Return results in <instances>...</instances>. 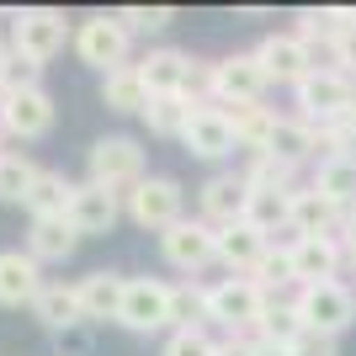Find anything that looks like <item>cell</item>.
<instances>
[{"label": "cell", "mask_w": 356, "mask_h": 356, "mask_svg": "<svg viewBox=\"0 0 356 356\" xmlns=\"http://www.w3.org/2000/svg\"><path fill=\"white\" fill-rule=\"evenodd\" d=\"M165 356H218V341H208V330H170Z\"/></svg>", "instance_id": "cell-37"}, {"label": "cell", "mask_w": 356, "mask_h": 356, "mask_svg": "<svg viewBox=\"0 0 356 356\" xmlns=\"http://www.w3.org/2000/svg\"><path fill=\"white\" fill-rule=\"evenodd\" d=\"M32 181H38V165L27 160V154H0V202H27Z\"/></svg>", "instance_id": "cell-33"}, {"label": "cell", "mask_w": 356, "mask_h": 356, "mask_svg": "<svg viewBox=\"0 0 356 356\" xmlns=\"http://www.w3.org/2000/svg\"><path fill=\"white\" fill-rule=\"evenodd\" d=\"M32 314H38V325H43V330H70V325L86 319V314H80V293L64 287V282H48L43 298L32 303Z\"/></svg>", "instance_id": "cell-26"}, {"label": "cell", "mask_w": 356, "mask_h": 356, "mask_svg": "<svg viewBox=\"0 0 356 356\" xmlns=\"http://www.w3.org/2000/svg\"><path fill=\"white\" fill-rule=\"evenodd\" d=\"M74 245H80V229L70 218H32V234H27V250L38 261H70Z\"/></svg>", "instance_id": "cell-24"}, {"label": "cell", "mask_w": 356, "mask_h": 356, "mask_svg": "<svg viewBox=\"0 0 356 356\" xmlns=\"http://www.w3.org/2000/svg\"><path fill=\"white\" fill-rule=\"evenodd\" d=\"M0 138H6V134H0ZM0 154H6V149H0Z\"/></svg>", "instance_id": "cell-45"}, {"label": "cell", "mask_w": 356, "mask_h": 356, "mask_svg": "<svg viewBox=\"0 0 356 356\" xmlns=\"http://www.w3.org/2000/svg\"><path fill=\"white\" fill-rule=\"evenodd\" d=\"M261 154H277V160H287L298 170L303 160H314L319 154V128L314 122H303V118H277V128H271V138H266V149Z\"/></svg>", "instance_id": "cell-22"}, {"label": "cell", "mask_w": 356, "mask_h": 356, "mask_svg": "<svg viewBox=\"0 0 356 356\" xmlns=\"http://www.w3.org/2000/svg\"><path fill=\"white\" fill-rule=\"evenodd\" d=\"M102 102H106V112H138L144 118L149 86L138 80V64H122V70L102 74Z\"/></svg>", "instance_id": "cell-25"}, {"label": "cell", "mask_w": 356, "mask_h": 356, "mask_svg": "<svg viewBox=\"0 0 356 356\" xmlns=\"http://www.w3.org/2000/svg\"><path fill=\"white\" fill-rule=\"evenodd\" d=\"M255 356H293V346H282V341H261V335H255Z\"/></svg>", "instance_id": "cell-43"}, {"label": "cell", "mask_w": 356, "mask_h": 356, "mask_svg": "<svg viewBox=\"0 0 356 356\" xmlns=\"http://www.w3.org/2000/svg\"><path fill=\"white\" fill-rule=\"evenodd\" d=\"M38 74H43V64H32V59H22V54H6L0 59V80H6V90H27V86H38Z\"/></svg>", "instance_id": "cell-38"}, {"label": "cell", "mask_w": 356, "mask_h": 356, "mask_svg": "<svg viewBox=\"0 0 356 356\" xmlns=\"http://www.w3.org/2000/svg\"><path fill=\"white\" fill-rule=\"evenodd\" d=\"M303 335H309V330H303L298 309H293V303H277V298H271V303H266V314H261V341H282V346H298Z\"/></svg>", "instance_id": "cell-34"}, {"label": "cell", "mask_w": 356, "mask_h": 356, "mask_svg": "<svg viewBox=\"0 0 356 356\" xmlns=\"http://www.w3.org/2000/svg\"><path fill=\"white\" fill-rule=\"evenodd\" d=\"M287 250H293L298 287H314V282H335V271H341L346 245H341V239H293Z\"/></svg>", "instance_id": "cell-19"}, {"label": "cell", "mask_w": 356, "mask_h": 356, "mask_svg": "<svg viewBox=\"0 0 356 356\" xmlns=\"http://www.w3.org/2000/svg\"><path fill=\"white\" fill-rule=\"evenodd\" d=\"M271 239L250 223H234V229H218V266H229V277H250L261 261H266Z\"/></svg>", "instance_id": "cell-18"}, {"label": "cell", "mask_w": 356, "mask_h": 356, "mask_svg": "<svg viewBox=\"0 0 356 356\" xmlns=\"http://www.w3.org/2000/svg\"><path fill=\"white\" fill-rule=\"evenodd\" d=\"M202 319H208V287H170V330H202Z\"/></svg>", "instance_id": "cell-31"}, {"label": "cell", "mask_w": 356, "mask_h": 356, "mask_svg": "<svg viewBox=\"0 0 356 356\" xmlns=\"http://www.w3.org/2000/svg\"><path fill=\"white\" fill-rule=\"evenodd\" d=\"M250 282L261 287V293L271 298V287H287V282H298V271H293V250L287 245H271L266 250V261L250 271Z\"/></svg>", "instance_id": "cell-35"}, {"label": "cell", "mask_w": 356, "mask_h": 356, "mask_svg": "<svg viewBox=\"0 0 356 356\" xmlns=\"http://www.w3.org/2000/svg\"><path fill=\"white\" fill-rule=\"evenodd\" d=\"M70 197H74V186L64 181V170H38V181L27 192V208H32V218H64Z\"/></svg>", "instance_id": "cell-28"}, {"label": "cell", "mask_w": 356, "mask_h": 356, "mask_svg": "<svg viewBox=\"0 0 356 356\" xmlns=\"http://www.w3.org/2000/svg\"><path fill=\"white\" fill-rule=\"evenodd\" d=\"M64 43H70V22H64V11H48V6L22 11L16 27H11V48L22 59H32V64H48Z\"/></svg>", "instance_id": "cell-6"}, {"label": "cell", "mask_w": 356, "mask_h": 356, "mask_svg": "<svg viewBox=\"0 0 356 356\" xmlns=\"http://www.w3.org/2000/svg\"><path fill=\"white\" fill-rule=\"evenodd\" d=\"M314 192H325L330 202H341V208H356V154H325V160L314 165Z\"/></svg>", "instance_id": "cell-23"}, {"label": "cell", "mask_w": 356, "mask_h": 356, "mask_svg": "<svg viewBox=\"0 0 356 356\" xmlns=\"http://www.w3.org/2000/svg\"><path fill=\"white\" fill-rule=\"evenodd\" d=\"M192 112H197V106L186 102V96H149L144 122H149V134L181 138V134H186V122H192Z\"/></svg>", "instance_id": "cell-30"}, {"label": "cell", "mask_w": 356, "mask_h": 356, "mask_svg": "<svg viewBox=\"0 0 356 356\" xmlns=\"http://www.w3.org/2000/svg\"><path fill=\"white\" fill-rule=\"evenodd\" d=\"M293 356H335V341H330V335H303V341L293 346Z\"/></svg>", "instance_id": "cell-40"}, {"label": "cell", "mask_w": 356, "mask_h": 356, "mask_svg": "<svg viewBox=\"0 0 356 356\" xmlns=\"http://www.w3.org/2000/svg\"><path fill=\"white\" fill-rule=\"evenodd\" d=\"M293 309H298V319H303V330L309 335H341V330H351V319H356V293L335 277V282H314V287H298V298H293Z\"/></svg>", "instance_id": "cell-1"}, {"label": "cell", "mask_w": 356, "mask_h": 356, "mask_svg": "<svg viewBox=\"0 0 356 356\" xmlns=\"http://www.w3.org/2000/svg\"><path fill=\"white\" fill-rule=\"evenodd\" d=\"M118 325L134 330V335L170 330V282H154V277H128V293H122Z\"/></svg>", "instance_id": "cell-7"}, {"label": "cell", "mask_w": 356, "mask_h": 356, "mask_svg": "<svg viewBox=\"0 0 356 356\" xmlns=\"http://www.w3.org/2000/svg\"><path fill=\"white\" fill-rule=\"evenodd\" d=\"M266 70L255 54H229V59L213 64V102L218 106H250L266 96Z\"/></svg>", "instance_id": "cell-9"}, {"label": "cell", "mask_w": 356, "mask_h": 356, "mask_svg": "<svg viewBox=\"0 0 356 356\" xmlns=\"http://www.w3.org/2000/svg\"><path fill=\"white\" fill-rule=\"evenodd\" d=\"M122 22V27H128V38H134V32H165L170 27V22H176V11H170V6H122V11H112Z\"/></svg>", "instance_id": "cell-36"}, {"label": "cell", "mask_w": 356, "mask_h": 356, "mask_svg": "<svg viewBox=\"0 0 356 356\" xmlns=\"http://www.w3.org/2000/svg\"><path fill=\"white\" fill-rule=\"evenodd\" d=\"M186 70H192V54H181V48H149L138 59V80L149 86V96H181Z\"/></svg>", "instance_id": "cell-20"}, {"label": "cell", "mask_w": 356, "mask_h": 356, "mask_svg": "<svg viewBox=\"0 0 356 356\" xmlns=\"http://www.w3.org/2000/svg\"><path fill=\"white\" fill-rule=\"evenodd\" d=\"M6 96H11V90H6V80H0V106H6Z\"/></svg>", "instance_id": "cell-44"}, {"label": "cell", "mask_w": 356, "mask_h": 356, "mask_svg": "<svg viewBox=\"0 0 356 356\" xmlns=\"http://www.w3.org/2000/svg\"><path fill=\"white\" fill-rule=\"evenodd\" d=\"M223 112H229V122H234L239 149H250V154H261V149H266L271 128H277V112H271V106L250 102V106H223Z\"/></svg>", "instance_id": "cell-29"}, {"label": "cell", "mask_w": 356, "mask_h": 356, "mask_svg": "<svg viewBox=\"0 0 356 356\" xmlns=\"http://www.w3.org/2000/svg\"><path fill=\"white\" fill-rule=\"evenodd\" d=\"M160 250H165V261H170L176 271L197 277L202 266L218 261V229H213L208 218H181L176 229H165V234H160Z\"/></svg>", "instance_id": "cell-5"}, {"label": "cell", "mask_w": 356, "mask_h": 356, "mask_svg": "<svg viewBox=\"0 0 356 356\" xmlns=\"http://www.w3.org/2000/svg\"><path fill=\"white\" fill-rule=\"evenodd\" d=\"M271 298L250 282V277H223L218 287H208V319H218L229 335H245V330H261V314H266Z\"/></svg>", "instance_id": "cell-3"}, {"label": "cell", "mask_w": 356, "mask_h": 356, "mask_svg": "<svg viewBox=\"0 0 356 356\" xmlns=\"http://www.w3.org/2000/svg\"><path fill=\"white\" fill-rule=\"evenodd\" d=\"M341 245H346V255H351V266H356V208H351V218H346V229H341Z\"/></svg>", "instance_id": "cell-42"}, {"label": "cell", "mask_w": 356, "mask_h": 356, "mask_svg": "<svg viewBox=\"0 0 356 356\" xmlns=\"http://www.w3.org/2000/svg\"><path fill=\"white\" fill-rule=\"evenodd\" d=\"M218 356H255V341L250 335H229V341H218Z\"/></svg>", "instance_id": "cell-41"}, {"label": "cell", "mask_w": 356, "mask_h": 356, "mask_svg": "<svg viewBox=\"0 0 356 356\" xmlns=\"http://www.w3.org/2000/svg\"><path fill=\"white\" fill-rule=\"evenodd\" d=\"M245 202H250V186H245V176H234V170H223V176H213L208 186H202V218H208L213 229L245 223Z\"/></svg>", "instance_id": "cell-17"}, {"label": "cell", "mask_w": 356, "mask_h": 356, "mask_svg": "<svg viewBox=\"0 0 356 356\" xmlns=\"http://www.w3.org/2000/svg\"><path fill=\"white\" fill-rule=\"evenodd\" d=\"M245 223L261 229V234H277V229H293V192H250L245 202Z\"/></svg>", "instance_id": "cell-27"}, {"label": "cell", "mask_w": 356, "mask_h": 356, "mask_svg": "<svg viewBox=\"0 0 356 356\" xmlns=\"http://www.w3.org/2000/svg\"><path fill=\"white\" fill-rule=\"evenodd\" d=\"M181 144H186V154H197V160H223V154L239 149V138H234V122H229L223 106H197L192 122H186V134H181Z\"/></svg>", "instance_id": "cell-15"}, {"label": "cell", "mask_w": 356, "mask_h": 356, "mask_svg": "<svg viewBox=\"0 0 356 356\" xmlns=\"http://www.w3.org/2000/svg\"><path fill=\"white\" fill-rule=\"evenodd\" d=\"M122 202H128V218H134L138 229L165 234V229H176V223H181V186L170 176H144Z\"/></svg>", "instance_id": "cell-8"}, {"label": "cell", "mask_w": 356, "mask_h": 356, "mask_svg": "<svg viewBox=\"0 0 356 356\" xmlns=\"http://www.w3.org/2000/svg\"><path fill=\"white\" fill-rule=\"evenodd\" d=\"M346 218H351V208L330 202L325 192H314V186L293 192V234L298 239H341Z\"/></svg>", "instance_id": "cell-14"}, {"label": "cell", "mask_w": 356, "mask_h": 356, "mask_svg": "<svg viewBox=\"0 0 356 356\" xmlns=\"http://www.w3.org/2000/svg\"><path fill=\"white\" fill-rule=\"evenodd\" d=\"M118 213H122V197L118 192H106V186H96V181H80L64 218H70L80 234H106V229L118 223Z\"/></svg>", "instance_id": "cell-16"}, {"label": "cell", "mask_w": 356, "mask_h": 356, "mask_svg": "<svg viewBox=\"0 0 356 356\" xmlns=\"http://www.w3.org/2000/svg\"><path fill=\"white\" fill-rule=\"evenodd\" d=\"M90 181L106 186V192H118V197H128L138 181H144V149L128 134L96 138V144H90Z\"/></svg>", "instance_id": "cell-4"}, {"label": "cell", "mask_w": 356, "mask_h": 356, "mask_svg": "<svg viewBox=\"0 0 356 356\" xmlns=\"http://www.w3.org/2000/svg\"><path fill=\"white\" fill-rule=\"evenodd\" d=\"M330 54H335V70H341V74H351V70H356V27L346 32V38H341L335 48H330Z\"/></svg>", "instance_id": "cell-39"}, {"label": "cell", "mask_w": 356, "mask_h": 356, "mask_svg": "<svg viewBox=\"0 0 356 356\" xmlns=\"http://www.w3.org/2000/svg\"><path fill=\"white\" fill-rule=\"evenodd\" d=\"M255 59L266 70V80H277V86H298L303 74L319 70V64H314V48L303 43L298 32H271V38H261Z\"/></svg>", "instance_id": "cell-11"}, {"label": "cell", "mask_w": 356, "mask_h": 356, "mask_svg": "<svg viewBox=\"0 0 356 356\" xmlns=\"http://www.w3.org/2000/svg\"><path fill=\"white\" fill-rule=\"evenodd\" d=\"M54 128V96L43 86H27V90H11L6 106H0V134L11 138H43Z\"/></svg>", "instance_id": "cell-12"}, {"label": "cell", "mask_w": 356, "mask_h": 356, "mask_svg": "<svg viewBox=\"0 0 356 356\" xmlns=\"http://www.w3.org/2000/svg\"><path fill=\"white\" fill-rule=\"evenodd\" d=\"M293 96H298L303 122H319V128L335 122V118H346V112H356V86H351V74H341L335 64L303 74V80L293 86Z\"/></svg>", "instance_id": "cell-2"}, {"label": "cell", "mask_w": 356, "mask_h": 356, "mask_svg": "<svg viewBox=\"0 0 356 356\" xmlns=\"http://www.w3.org/2000/svg\"><path fill=\"white\" fill-rule=\"evenodd\" d=\"M74 54L86 64H96L102 74L122 70L128 64V27H122L118 16H86L80 32H74Z\"/></svg>", "instance_id": "cell-10"}, {"label": "cell", "mask_w": 356, "mask_h": 356, "mask_svg": "<svg viewBox=\"0 0 356 356\" xmlns=\"http://www.w3.org/2000/svg\"><path fill=\"white\" fill-rule=\"evenodd\" d=\"M74 293H80V314H86V319H118L128 277H118V271H90V277L74 282Z\"/></svg>", "instance_id": "cell-21"}, {"label": "cell", "mask_w": 356, "mask_h": 356, "mask_svg": "<svg viewBox=\"0 0 356 356\" xmlns=\"http://www.w3.org/2000/svg\"><path fill=\"white\" fill-rule=\"evenodd\" d=\"M0 59H6V54H0Z\"/></svg>", "instance_id": "cell-46"}, {"label": "cell", "mask_w": 356, "mask_h": 356, "mask_svg": "<svg viewBox=\"0 0 356 356\" xmlns=\"http://www.w3.org/2000/svg\"><path fill=\"white\" fill-rule=\"evenodd\" d=\"M43 261L32 250H0V309H22L43 298Z\"/></svg>", "instance_id": "cell-13"}, {"label": "cell", "mask_w": 356, "mask_h": 356, "mask_svg": "<svg viewBox=\"0 0 356 356\" xmlns=\"http://www.w3.org/2000/svg\"><path fill=\"white\" fill-rule=\"evenodd\" d=\"M245 186H250V192H293V165L277 160V154H250Z\"/></svg>", "instance_id": "cell-32"}]
</instances>
